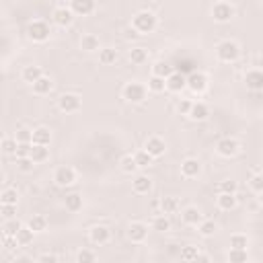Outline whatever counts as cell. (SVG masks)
Masks as SVG:
<instances>
[{
	"label": "cell",
	"instance_id": "6da1fadb",
	"mask_svg": "<svg viewBox=\"0 0 263 263\" xmlns=\"http://www.w3.org/2000/svg\"><path fill=\"white\" fill-rule=\"evenodd\" d=\"M159 21H157V15L150 13V11H140L134 15V21H132V27L138 31L140 35H146V33H152L157 29Z\"/></svg>",
	"mask_w": 263,
	"mask_h": 263
},
{
	"label": "cell",
	"instance_id": "7a4b0ae2",
	"mask_svg": "<svg viewBox=\"0 0 263 263\" xmlns=\"http://www.w3.org/2000/svg\"><path fill=\"white\" fill-rule=\"evenodd\" d=\"M216 56H218V60H220V62H224V64H232V62H237V60H239L241 47H239V43L226 40V41L218 43V47H216Z\"/></svg>",
	"mask_w": 263,
	"mask_h": 263
},
{
	"label": "cell",
	"instance_id": "3957f363",
	"mask_svg": "<svg viewBox=\"0 0 263 263\" xmlns=\"http://www.w3.org/2000/svg\"><path fill=\"white\" fill-rule=\"evenodd\" d=\"M27 35L31 37L33 41H37V43H43V41H47L50 40V35H52V27H50V23H45V21H31L29 23V27H27Z\"/></svg>",
	"mask_w": 263,
	"mask_h": 263
},
{
	"label": "cell",
	"instance_id": "277c9868",
	"mask_svg": "<svg viewBox=\"0 0 263 263\" xmlns=\"http://www.w3.org/2000/svg\"><path fill=\"white\" fill-rule=\"evenodd\" d=\"M123 99L130 103H144L146 101V86L140 82H128L123 86Z\"/></svg>",
	"mask_w": 263,
	"mask_h": 263
},
{
	"label": "cell",
	"instance_id": "5b68a950",
	"mask_svg": "<svg viewBox=\"0 0 263 263\" xmlns=\"http://www.w3.org/2000/svg\"><path fill=\"white\" fill-rule=\"evenodd\" d=\"M81 105H82L81 97L74 95V93H64L60 99H58V107H60V111H64V113H74V111H79Z\"/></svg>",
	"mask_w": 263,
	"mask_h": 263
},
{
	"label": "cell",
	"instance_id": "8992f818",
	"mask_svg": "<svg viewBox=\"0 0 263 263\" xmlns=\"http://www.w3.org/2000/svg\"><path fill=\"white\" fill-rule=\"evenodd\" d=\"M212 17L216 23H228L232 17H235V8L230 6V2H216L212 8Z\"/></svg>",
	"mask_w": 263,
	"mask_h": 263
},
{
	"label": "cell",
	"instance_id": "52a82bcc",
	"mask_svg": "<svg viewBox=\"0 0 263 263\" xmlns=\"http://www.w3.org/2000/svg\"><path fill=\"white\" fill-rule=\"evenodd\" d=\"M164 89L171 93H181L183 89H187V76L173 70L167 79H164Z\"/></svg>",
	"mask_w": 263,
	"mask_h": 263
},
{
	"label": "cell",
	"instance_id": "ba28073f",
	"mask_svg": "<svg viewBox=\"0 0 263 263\" xmlns=\"http://www.w3.org/2000/svg\"><path fill=\"white\" fill-rule=\"evenodd\" d=\"M216 150H218L220 157L230 159V157H235V154H239L241 144H239L235 138H222V140L216 144Z\"/></svg>",
	"mask_w": 263,
	"mask_h": 263
},
{
	"label": "cell",
	"instance_id": "9c48e42d",
	"mask_svg": "<svg viewBox=\"0 0 263 263\" xmlns=\"http://www.w3.org/2000/svg\"><path fill=\"white\" fill-rule=\"evenodd\" d=\"M52 21L58 27H70L72 21H74V13L70 11V8H66V6H58V8H54V13H52Z\"/></svg>",
	"mask_w": 263,
	"mask_h": 263
},
{
	"label": "cell",
	"instance_id": "30bf717a",
	"mask_svg": "<svg viewBox=\"0 0 263 263\" xmlns=\"http://www.w3.org/2000/svg\"><path fill=\"white\" fill-rule=\"evenodd\" d=\"M54 181L60 185V187H68V185H72L76 181V173L72 167H60L54 173Z\"/></svg>",
	"mask_w": 263,
	"mask_h": 263
},
{
	"label": "cell",
	"instance_id": "8fae6325",
	"mask_svg": "<svg viewBox=\"0 0 263 263\" xmlns=\"http://www.w3.org/2000/svg\"><path fill=\"white\" fill-rule=\"evenodd\" d=\"M187 89L191 93H203L208 89V79H206V74H202V72H191L187 76Z\"/></svg>",
	"mask_w": 263,
	"mask_h": 263
},
{
	"label": "cell",
	"instance_id": "7c38bea8",
	"mask_svg": "<svg viewBox=\"0 0 263 263\" xmlns=\"http://www.w3.org/2000/svg\"><path fill=\"white\" fill-rule=\"evenodd\" d=\"M89 239H91V243H95V245H107L111 239V232L107 226H103V224H97V226H93L89 230Z\"/></svg>",
	"mask_w": 263,
	"mask_h": 263
},
{
	"label": "cell",
	"instance_id": "4fadbf2b",
	"mask_svg": "<svg viewBox=\"0 0 263 263\" xmlns=\"http://www.w3.org/2000/svg\"><path fill=\"white\" fill-rule=\"evenodd\" d=\"M144 150L148 152L152 159H159V157L164 154V150H167V144H164V140L159 138V136H152V138L146 140V148Z\"/></svg>",
	"mask_w": 263,
	"mask_h": 263
},
{
	"label": "cell",
	"instance_id": "5bb4252c",
	"mask_svg": "<svg viewBox=\"0 0 263 263\" xmlns=\"http://www.w3.org/2000/svg\"><path fill=\"white\" fill-rule=\"evenodd\" d=\"M128 237L132 243H142L148 237V226H146L144 222H132L128 228Z\"/></svg>",
	"mask_w": 263,
	"mask_h": 263
},
{
	"label": "cell",
	"instance_id": "9a60e30c",
	"mask_svg": "<svg viewBox=\"0 0 263 263\" xmlns=\"http://www.w3.org/2000/svg\"><path fill=\"white\" fill-rule=\"evenodd\" d=\"M200 173H202V162L198 159H185L181 162V175L183 177L193 179V177H198Z\"/></svg>",
	"mask_w": 263,
	"mask_h": 263
},
{
	"label": "cell",
	"instance_id": "2e32d148",
	"mask_svg": "<svg viewBox=\"0 0 263 263\" xmlns=\"http://www.w3.org/2000/svg\"><path fill=\"white\" fill-rule=\"evenodd\" d=\"M70 11L74 15L86 17L95 11V0H70Z\"/></svg>",
	"mask_w": 263,
	"mask_h": 263
},
{
	"label": "cell",
	"instance_id": "e0dca14e",
	"mask_svg": "<svg viewBox=\"0 0 263 263\" xmlns=\"http://www.w3.org/2000/svg\"><path fill=\"white\" fill-rule=\"evenodd\" d=\"M216 203H218V208L224 210V212H230V210H235L237 208V203H239V198H237V193H218V198H216Z\"/></svg>",
	"mask_w": 263,
	"mask_h": 263
},
{
	"label": "cell",
	"instance_id": "ac0fdd59",
	"mask_svg": "<svg viewBox=\"0 0 263 263\" xmlns=\"http://www.w3.org/2000/svg\"><path fill=\"white\" fill-rule=\"evenodd\" d=\"M245 84H247L249 91L259 93V91L263 89V74H261V70H251V72H247Z\"/></svg>",
	"mask_w": 263,
	"mask_h": 263
},
{
	"label": "cell",
	"instance_id": "d6986e66",
	"mask_svg": "<svg viewBox=\"0 0 263 263\" xmlns=\"http://www.w3.org/2000/svg\"><path fill=\"white\" fill-rule=\"evenodd\" d=\"M187 115H189L193 121H203V120H208L210 109H208L206 103H191V109H189Z\"/></svg>",
	"mask_w": 263,
	"mask_h": 263
},
{
	"label": "cell",
	"instance_id": "ffe728a7",
	"mask_svg": "<svg viewBox=\"0 0 263 263\" xmlns=\"http://www.w3.org/2000/svg\"><path fill=\"white\" fill-rule=\"evenodd\" d=\"M29 159H31L35 164L37 162H45L47 159H50V150H47V146H43V144H31Z\"/></svg>",
	"mask_w": 263,
	"mask_h": 263
},
{
	"label": "cell",
	"instance_id": "44dd1931",
	"mask_svg": "<svg viewBox=\"0 0 263 263\" xmlns=\"http://www.w3.org/2000/svg\"><path fill=\"white\" fill-rule=\"evenodd\" d=\"M181 218H183L185 224H189V226H198V224L202 222V212H200L198 208L189 206V208H185V210L181 212Z\"/></svg>",
	"mask_w": 263,
	"mask_h": 263
},
{
	"label": "cell",
	"instance_id": "7402d4cb",
	"mask_svg": "<svg viewBox=\"0 0 263 263\" xmlns=\"http://www.w3.org/2000/svg\"><path fill=\"white\" fill-rule=\"evenodd\" d=\"M52 142V132L47 128H35L31 130V144H43L47 146Z\"/></svg>",
	"mask_w": 263,
	"mask_h": 263
},
{
	"label": "cell",
	"instance_id": "603a6c76",
	"mask_svg": "<svg viewBox=\"0 0 263 263\" xmlns=\"http://www.w3.org/2000/svg\"><path fill=\"white\" fill-rule=\"evenodd\" d=\"M81 47L84 52H99L101 50V43H99V37L89 33V35H82L81 40Z\"/></svg>",
	"mask_w": 263,
	"mask_h": 263
},
{
	"label": "cell",
	"instance_id": "cb8c5ba5",
	"mask_svg": "<svg viewBox=\"0 0 263 263\" xmlns=\"http://www.w3.org/2000/svg\"><path fill=\"white\" fill-rule=\"evenodd\" d=\"M52 89H54V82H52L50 76H40V79L33 82V91L37 95H47Z\"/></svg>",
	"mask_w": 263,
	"mask_h": 263
},
{
	"label": "cell",
	"instance_id": "d4e9b609",
	"mask_svg": "<svg viewBox=\"0 0 263 263\" xmlns=\"http://www.w3.org/2000/svg\"><path fill=\"white\" fill-rule=\"evenodd\" d=\"M132 187L136 193H148L150 187H152V181L146 177V175H138L134 181H132Z\"/></svg>",
	"mask_w": 263,
	"mask_h": 263
},
{
	"label": "cell",
	"instance_id": "484cf974",
	"mask_svg": "<svg viewBox=\"0 0 263 263\" xmlns=\"http://www.w3.org/2000/svg\"><path fill=\"white\" fill-rule=\"evenodd\" d=\"M33 235H35V232L29 228V226H21L15 237H17V241H19V245L27 247V245H31V243H33Z\"/></svg>",
	"mask_w": 263,
	"mask_h": 263
},
{
	"label": "cell",
	"instance_id": "4316f807",
	"mask_svg": "<svg viewBox=\"0 0 263 263\" xmlns=\"http://www.w3.org/2000/svg\"><path fill=\"white\" fill-rule=\"evenodd\" d=\"M115 60H118V52L113 50V47H103V50H99V62L109 66V64H115Z\"/></svg>",
	"mask_w": 263,
	"mask_h": 263
},
{
	"label": "cell",
	"instance_id": "83f0119b",
	"mask_svg": "<svg viewBox=\"0 0 263 263\" xmlns=\"http://www.w3.org/2000/svg\"><path fill=\"white\" fill-rule=\"evenodd\" d=\"M40 76H43V72H41V68L40 66H25V70H23V81L25 82H35Z\"/></svg>",
	"mask_w": 263,
	"mask_h": 263
},
{
	"label": "cell",
	"instance_id": "f1b7e54d",
	"mask_svg": "<svg viewBox=\"0 0 263 263\" xmlns=\"http://www.w3.org/2000/svg\"><path fill=\"white\" fill-rule=\"evenodd\" d=\"M27 226L31 228L33 232H43L47 228V220H45V216H41V214H35V216L29 220Z\"/></svg>",
	"mask_w": 263,
	"mask_h": 263
},
{
	"label": "cell",
	"instance_id": "f546056e",
	"mask_svg": "<svg viewBox=\"0 0 263 263\" xmlns=\"http://www.w3.org/2000/svg\"><path fill=\"white\" fill-rule=\"evenodd\" d=\"M21 226H23V224H21V220H17V218H6L4 226H2V232H4L6 237H15Z\"/></svg>",
	"mask_w": 263,
	"mask_h": 263
},
{
	"label": "cell",
	"instance_id": "4dcf8cb0",
	"mask_svg": "<svg viewBox=\"0 0 263 263\" xmlns=\"http://www.w3.org/2000/svg\"><path fill=\"white\" fill-rule=\"evenodd\" d=\"M134 161H136V164H138V169H148L154 159L146 150H140V152L134 154Z\"/></svg>",
	"mask_w": 263,
	"mask_h": 263
},
{
	"label": "cell",
	"instance_id": "1f68e13d",
	"mask_svg": "<svg viewBox=\"0 0 263 263\" xmlns=\"http://www.w3.org/2000/svg\"><path fill=\"white\" fill-rule=\"evenodd\" d=\"M159 206H161L162 214H173V212L179 210V202L175 200V198H162V200L159 202Z\"/></svg>",
	"mask_w": 263,
	"mask_h": 263
},
{
	"label": "cell",
	"instance_id": "d6a6232c",
	"mask_svg": "<svg viewBox=\"0 0 263 263\" xmlns=\"http://www.w3.org/2000/svg\"><path fill=\"white\" fill-rule=\"evenodd\" d=\"M146 60H148V52H146L144 47H132V52H130L132 64H144Z\"/></svg>",
	"mask_w": 263,
	"mask_h": 263
},
{
	"label": "cell",
	"instance_id": "836d02e7",
	"mask_svg": "<svg viewBox=\"0 0 263 263\" xmlns=\"http://www.w3.org/2000/svg\"><path fill=\"white\" fill-rule=\"evenodd\" d=\"M173 72V66L169 62H157L152 66V74L154 76H161V79H167V76Z\"/></svg>",
	"mask_w": 263,
	"mask_h": 263
},
{
	"label": "cell",
	"instance_id": "e575fe53",
	"mask_svg": "<svg viewBox=\"0 0 263 263\" xmlns=\"http://www.w3.org/2000/svg\"><path fill=\"white\" fill-rule=\"evenodd\" d=\"M152 228H154V230H159V232H167V230H171V220L164 216V214H161V216H154V220H152Z\"/></svg>",
	"mask_w": 263,
	"mask_h": 263
},
{
	"label": "cell",
	"instance_id": "d590c367",
	"mask_svg": "<svg viewBox=\"0 0 263 263\" xmlns=\"http://www.w3.org/2000/svg\"><path fill=\"white\" fill-rule=\"evenodd\" d=\"M66 208L70 212L82 210V198L79 196V193H70V196H66Z\"/></svg>",
	"mask_w": 263,
	"mask_h": 263
},
{
	"label": "cell",
	"instance_id": "8d00e7d4",
	"mask_svg": "<svg viewBox=\"0 0 263 263\" xmlns=\"http://www.w3.org/2000/svg\"><path fill=\"white\" fill-rule=\"evenodd\" d=\"M120 167H121L123 173L132 175V173H136V169H138V164H136L132 154H125V157H121V161H120Z\"/></svg>",
	"mask_w": 263,
	"mask_h": 263
},
{
	"label": "cell",
	"instance_id": "74e56055",
	"mask_svg": "<svg viewBox=\"0 0 263 263\" xmlns=\"http://www.w3.org/2000/svg\"><path fill=\"white\" fill-rule=\"evenodd\" d=\"M198 255H200V249L193 247V245H187L181 249V259L183 261H198Z\"/></svg>",
	"mask_w": 263,
	"mask_h": 263
},
{
	"label": "cell",
	"instance_id": "f35d334b",
	"mask_svg": "<svg viewBox=\"0 0 263 263\" xmlns=\"http://www.w3.org/2000/svg\"><path fill=\"white\" fill-rule=\"evenodd\" d=\"M198 226H200V235L202 237H212L214 232H216V224H214L212 220H203L202 218V222L198 224Z\"/></svg>",
	"mask_w": 263,
	"mask_h": 263
},
{
	"label": "cell",
	"instance_id": "ab89813d",
	"mask_svg": "<svg viewBox=\"0 0 263 263\" xmlns=\"http://www.w3.org/2000/svg\"><path fill=\"white\" fill-rule=\"evenodd\" d=\"M247 247H249L247 235H232L230 237V249H247Z\"/></svg>",
	"mask_w": 263,
	"mask_h": 263
},
{
	"label": "cell",
	"instance_id": "60d3db41",
	"mask_svg": "<svg viewBox=\"0 0 263 263\" xmlns=\"http://www.w3.org/2000/svg\"><path fill=\"white\" fill-rule=\"evenodd\" d=\"M247 259H249L247 249H230V253H228V261H232V263H243Z\"/></svg>",
	"mask_w": 263,
	"mask_h": 263
},
{
	"label": "cell",
	"instance_id": "b9f144b4",
	"mask_svg": "<svg viewBox=\"0 0 263 263\" xmlns=\"http://www.w3.org/2000/svg\"><path fill=\"white\" fill-rule=\"evenodd\" d=\"M148 91H152V93H162V91H164V79L152 74L150 81H148Z\"/></svg>",
	"mask_w": 263,
	"mask_h": 263
},
{
	"label": "cell",
	"instance_id": "7bdbcfd3",
	"mask_svg": "<svg viewBox=\"0 0 263 263\" xmlns=\"http://www.w3.org/2000/svg\"><path fill=\"white\" fill-rule=\"evenodd\" d=\"M17 202H19L17 189H4L0 193V203H17Z\"/></svg>",
	"mask_w": 263,
	"mask_h": 263
},
{
	"label": "cell",
	"instance_id": "ee69618b",
	"mask_svg": "<svg viewBox=\"0 0 263 263\" xmlns=\"http://www.w3.org/2000/svg\"><path fill=\"white\" fill-rule=\"evenodd\" d=\"M17 167H19V171H21V173H31L33 167H35V162L29 157H23V159H17Z\"/></svg>",
	"mask_w": 263,
	"mask_h": 263
},
{
	"label": "cell",
	"instance_id": "f6af8a7d",
	"mask_svg": "<svg viewBox=\"0 0 263 263\" xmlns=\"http://www.w3.org/2000/svg\"><path fill=\"white\" fill-rule=\"evenodd\" d=\"M17 144L19 142L15 138H2V142H0V148H2V152H6V154H15Z\"/></svg>",
	"mask_w": 263,
	"mask_h": 263
},
{
	"label": "cell",
	"instance_id": "bcb514c9",
	"mask_svg": "<svg viewBox=\"0 0 263 263\" xmlns=\"http://www.w3.org/2000/svg\"><path fill=\"white\" fill-rule=\"evenodd\" d=\"M249 185H251V189L255 191L257 196H259V193L263 191V177H261V173H259V171H257V173H255V175H253V177H251Z\"/></svg>",
	"mask_w": 263,
	"mask_h": 263
},
{
	"label": "cell",
	"instance_id": "7dc6e473",
	"mask_svg": "<svg viewBox=\"0 0 263 263\" xmlns=\"http://www.w3.org/2000/svg\"><path fill=\"white\" fill-rule=\"evenodd\" d=\"M29 152H31V142H19L17 150H15V157L23 159V157H29Z\"/></svg>",
	"mask_w": 263,
	"mask_h": 263
},
{
	"label": "cell",
	"instance_id": "c3c4849f",
	"mask_svg": "<svg viewBox=\"0 0 263 263\" xmlns=\"http://www.w3.org/2000/svg\"><path fill=\"white\" fill-rule=\"evenodd\" d=\"M237 181H232V179H226V181H222L220 185H218V191H222V193H237Z\"/></svg>",
	"mask_w": 263,
	"mask_h": 263
},
{
	"label": "cell",
	"instance_id": "681fc988",
	"mask_svg": "<svg viewBox=\"0 0 263 263\" xmlns=\"http://www.w3.org/2000/svg\"><path fill=\"white\" fill-rule=\"evenodd\" d=\"M0 212L4 218H15L17 214V203H0Z\"/></svg>",
	"mask_w": 263,
	"mask_h": 263
},
{
	"label": "cell",
	"instance_id": "f907efd6",
	"mask_svg": "<svg viewBox=\"0 0 263 263\" xmlns=\"http://www.w3.org/2000/svg\"><path fill=\"white\" fill-rule=\"evenodd\" d=\"M95 259H97V255L91 251H79L76 253V261L79 263H89V261H95Z\"/></svg>",
	"mask_w": 263,
	"mask_h": 263
},
{
	"label": "cell",
	"instance_id": "816d5d0a",
	"mask_svg": "<svg viewBox=\"0 0 263 263\" xmlns=\"http://www.w3.org/2000/svg\"><path fill=\"white\" fill-rule=\"evenodd\" d=\"M15 140H17V142H31V130H27V128H21V130L17 132Z\"/></svg>",
	"mask_w": 263,
	"mask_h": 263
},
{
	"label": "cell",
	"instance_id": "f5cc1de1",
	"mask_svg": "<svg viewBox=\"0 0 263 263\" xmlns=\"http://www.w3.org/2000/svg\"><path fill=\"white\" fill-rule=\"evenodd\" d=\"M189 109H191V101H189V99H181V101L177 103V111H179L181 115H187Z\"/></svg>",
	"mask_w": 263,
	"mask_h": 263
},
{
	"label": "cell",
	"instance_id": "db71d44e",
	"mask_svg": "<svg viewBox=\"0 0 263 263\" xmlns=\"http://www.w3.org/2000/svg\"><path fill=\"white\" fill-rule=\"evenodd\" d=\"M4 247H6L8 251H15L17 247H21V245H19L17 237H6V235H4Z\"/></svg>",
	"mask_w": 263,
	"mask_h": 263
},
{
	"label": "cell",
	"instance_id": "11a10c76",
	"mask_svg": "<svg viewBox=\"0 0 263 263\" xmlns=\"http://www.w3.org/2000/svg\"><path fill=\"white\" fill-rule=\"evenodd\" d=\"M40 261H43V263H56L58 257L54 255V253H43V255H40Z\"/></svg>",
	"mask_w": 263,
	"mask_h": 263
},
{
	"label": "cell",
	"instance_id": "9f6ffc18",
	"mask_svg": "<svg viewBox=\"0 0 263 263\" xmlns=\"http://www.w3.org/2000/svg\"><path fill=\"white\" fill-rule=\"evenodd\" d=\"M17 261H29V257H25V255H19V257H17Z\"/></svg>",
	"mask_w": 263,
	"mask_h": 263
},
{
	"label": "cell",
	"instance_id": "6f0895ef",
	"mask_svg": "<svg viewBox=\"0 0 263 263\" xmlns=\"http://www.w3.org/2000/svg\"><path fill=\"white\" fill-rule=\"evenodd\" d=\"M2 138H4V132H2V130H0V142H2Z\"/></svg>",
	"mask_w": 263,
	"mask_h": 263
},
{
	"label": "cell",
	"instance_id": "680465c9",
	"mask_svg": "<svg viewBox=\"0 0 263 263\" xmlns=\"http://www.w3.org/2000/svg\"><path fill=\"white\" fill-rule=\"evenodd\" d=\"M0 82H4V74L2 72H0Z\"/></svg>",
	"mask_w": 263,
	"mask_h": 263
},
{
	"label": "cell",
	"instance_id": "91938a15",
	"mask_svg": "<svg viewBox=\"0 0 263 263\" xmlns=\"http://www.w3.org/2000/svg\"><path fill=\"white\" fill-rule=\"evenodd\" d=\"M2 179H4V175H2V171H0V183H2Z\"/></svg>",
	"mask_w": 263,
	"mask_h": 263
},
{
	"label": "cell",
	"instance_id": "94428289",
	"mask_svg": "<svg viewBox=\"0 0 263 263\" xmlns=\"http://www.w3.org/2000/svg\"><path fill=\"white\" fill-rule=\"evenodd\" d=\"M224 2H228V0H224ZM230 2H232V0H230Z\"/></svg>",
	"mask_w": 263,
	"mask_h": 263
}]
</instances>
